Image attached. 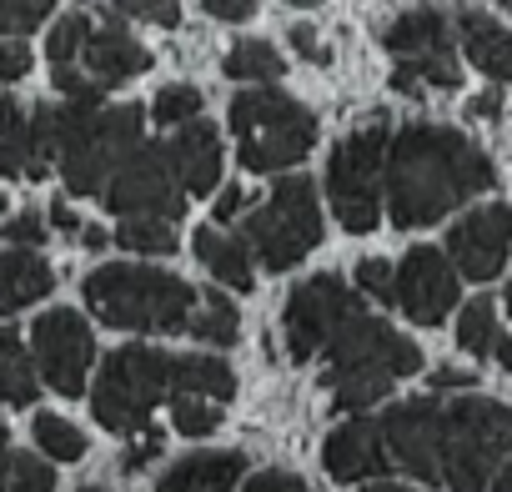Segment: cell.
<instances>
[{
    "instance_id": "1",
    "label": "cell",
    "mask_w": 512,
    "mask_h": 492,
    "mask_svg": "<svg viewBox=\"0 0 512 492\" xmlns=\"http://www.w3.org/2000/svg\"><path fill=\"white\" fill-rule=\"evenodd\" d=\"M387 211L397 226H432L497 181L487 151L447 126H402L387 141Z\"/></svg>"
},
{
    "instance_id": "2",
    "label": "cell",
    "mask_w": 512,
    "mask_h": 492,
    "mask_svg": "<svg viewBox=\"0 0 512 492\" xmlns=\"http://www.w3.org/2000/svg\"><path fill=\"white\" fill-rule=\"evenodd\" d=\"M236 392V372L221 357H181V352H161V347H116L101 362V377L91 387V412L106 432H146L156 402L171 397H206V402H226Z\"/></svg>"
},
{
    "instance_id": "3",
    "label": "cell",
    "mask_w": 512,
    "mask_h": 492,
    "mask_svg": "<svg viewBox=\"0 0 512 492\" xmlns=\"http://www.w3.org/2000/svg\"><path fill=\"white\" fill-rule=\"evenodd\" d=\"M322 352H327L322 387H327V397H332L337 412H367V407H377L402 377L422 372L417 342L402 337V332H392V327L377 322V317H362V312L347 317Z\"/></svg>"
},
{
    "instance_id": "4",
    "label": "cell",
    "mask_w": 512,
    "mask_h": 492,
    "mask_svg": "<svg viewBox=\"0 0 512 492\" xmlns=\"http://www.w3.org/2000/svg\"><path fill=\"white\" fill-rule=\"evenodd\" d=\"M81 297L106 327H121V332H181L191 327L201 307V292L191 282L161 267H141V262L96 267L81 282Z\"/></svg>"
},
{
    "instance_id": "5",
    "label": "cell",
    "mask_w": 512,
    "mask_h": 492,
    "mask_svg": "<svg viewBox=\"0 0 512 492\" xmlns=\"http://www.w3.org/2000/svg\"><path fill=\"white\" fill-rule=\"evenodd\" d=\"M141 106H61L56 111V171L76 196H101L111 171L141 146Z\"/></svg>"
},
{
    "instance_id": "6",
    "label": "cell",
    "mask_w": 512,
    "mask_h": 492,
    "mask_svg": "<svg viewBox=\"0 0 512 492\" xmlns=\"http://www.w3.org/2000/svg\"><path fill=\"white\" fill-rule=\"evenodd\" d=\"M512 457V407L492 397L442 402L437 482L452 492H487L492 472Z\"/></svg>"
},
{
    "instance_id": "7",
    "label": "cell",
    "mask_w": 512,
    "mask_h": 492,
    "mask_svg": "<svg viewBox=\"0 0 512 492\" xmlns=\"http://www.w3.org/2000/svg\"><path fill=\"white\" fill-rule=\"evenodd\" d=\"M231 131L241 136L236 161L246 171H287L317 146V116L282 91H236Z\"/></svg>"
},
{
    "instance_id": "8",
    "label": "cell",
    "mask_w": 512,
    "mask_h": 492,
    "mask_svg": "<svg viewBox=\"0 0 512 492\" xmlns=\"http://www.w3.org/2000/svg\"><path fill=\"white\" fill-rule=\"evenodd\" d=\"M317 241H322V206H317V186L307 176L277 181L267 191L262 211L246 216V252L267 272L297 267Z\"/></svg>"
},
{
    "instance_id": "9",
    "label": "cell",
    "mask_w": 512,
    "mask_h": 492,
    "mask_svg": "<svg viewBox=\"0 0 512 492\" xmlns=\"http://www.w3.org/2000/svg\"><path fill=\"white\" fill-rule=\"evenodd\" d=\"M382 161H387V121L372 116L357 126L327 161V201L337 221L357 236H367L382 216Z\"/></svg>"
},
{
    "instance_id": "10",
    "label": "cell",
    "mask_w": 512,
    "mask_h": 492,
    "mask_svg": "<svg viewBox=\"0 0 512 492\" xmlns=\"http://www.w3.org/2000/svg\"><path fill=\"white\" fill-rule=\"evenodd\" d=\"M382 41L392 51V91L422 96L417 86H442V91L462 86V66H457V51L447 41L442 11H432V6L407 11L382 31Z\"/></svg>"
},
{
    "instance_id": "11",
    "label": "cell",
    "mask_w": 512,
    "mask_h": 492,
    "mask_svg": "<svg viewBox=\"0 0 512 492\" xmlns=\"http://www.w3.org/2000/svg\"><path fill=\"white\" fill-rule=\"evenodd\" d=\"M101 201L111 211H121L126 221H176L181 216V181L171 171V156L166 146H136L106 181Z\"/></svg>"
},
{
    "instance_id": "12",
    "label": "cell",
    "mask_w": 512,
    "mask_h": 492,
    "mask_svg": "<svg viewBox=\"0 0 512 492\" xmlns=\"http://www.w3.org/2000/svg\"><path fill=\"white\" fill-rule=\"evenodd\" d=\"M362 302L357 292L337 277V272H322L312 282H302L292 297H287V312H282V332H287V352L292 362H312L347 317H357Z\"/></svg>"
},
{
    "instance_id": "13",
    "label": "cell",
    "mask_w": 512,
    "mask_h": 492,
    "mask_svg": "<svg viewBox=\"0 0 512 492\" xmlns=\"http://www.w3.org/2000/svg\"><path fill=\"white\" fill-rule=\"evenodd\" d=\"M31 342H36V377L61 392V397H81L86 392V372L96 362V337L91 327L71 312V307H56L46 317H36L31 327Z\"/></svg>"
},
{
    "instance_id": "14",
    "label": "cell",
    "mask_w": 512,
    "mask_h": 492,
    "mask_svg": "<svg viewBox=\"0 0 512 492\" xmlns=\"http://www.w3.org/2000/svg\"><path fill=\"white\" fill-rule=\"evenodd\" d=\"M392 307H402L417 327H437L457 307V272L437 246H412L402 267H392Z\"/></svg>"
},
{
    "instance_id": "15",
    "label": "cell",
    "mask_w": 512,
    "mask_h": 492,
    "mask_svg": "<svg viewBox=\"0 0 512 492\" xmlns=\"http://www.w3.org/2000/svg\"><path fill=\"white\" fill-rule=\"evenodd\" d=\"M387 462H397L402 472H412L417 482H437V442H442V402L417 397V402H397L392 412H382L377 422Z\"/></svg>"
},
{
    "instance_id": "16",
    "label": "cell",
    "mask_w": 512,
    "mask_h": 492,
    "mask_svg": "<svg viewBox=\"0 0 512 492\" xmlns=\"http://www.w3.org/2000/svg\"><path fill=\"white\" fill-rule=\"evenodd\" d=\"M507 252H512V206L492 201V206L467 211V216L447 231V252H442V257H447L462 277L492 282V277L502 272Z\"/></svg>"
},
{
    "instance_id": "17",
    "label": "cell",
    "mask_w": 512,
    "mask_h": 492,
    "mask_svg": "<svg viewBox=\"0 0 512 492\" xmlns=\"http://www.w3.org/2000/svg\"><path fill=\"white\" fill-rule=\"evenodd\" d=\"M56 161V106L26 111L16 96H0V171L41 181Z\"/></svg>"
},
{
    "instance_id": "18",
    "label": "cell",
    "mask_w": 512,
    "mask_h": 492,
    "mask_svg": "<svg viewBox=\"0 0 512 492\" xmlns=\"http://www.w3.org/2000/svg\"><path fill=\"white\" fill-rule=\"evenodd\" d=\"M81 71H86V81L96 91H111V86H121L131 76H146L151 71V51L121 21H106V26L91 31V41L81 51Z\"/></svg>"
},
{
    "instance_id": "19",
    "label": "cell",
    "mask_w": 512,
    "mask_h": 492,
    "mask_svg": "<svg viewBox=\"0 0 512 492\" xmlns=\"http://www.w3.org/2000/svg\"><path fill=\"white\" fill-rule=\"evenodd\" d=\"M322 462L337 482H367V477H382L392 467L372 417H347L342 427H332L322 442Z\"/></svg>"
},
{
    "instance_id": "20",
    "label": "cell",
    "mask_w": 512,
    "mask_h": 492,
    "mask_svg": "<svg viewBox=\"0 0 512 492\" xmlns=\"http://www.w3.org/2000/svg\"><path fill=\"white\" fill-rule=\"evenodd\" d=\"M166 156H171V171H176L186 196H211L216 191V181H221V136H216V126L191 121L166 146Z\"/></svg>"
},
{
    "instance_id": "21",
    "label": "cell",
    "mask_w": 512,
    "mask_h": 492,
    "mask_svg": "<svg viewBox=\"0 0 512 492\" xmlns=\"http://www.w3.org/2000/svg\"><path fill=\"white\" fill-rule=\"evenodd\" d=\"M56 292V267L41 252H0V322Z\"/></svg>"
},
{
    "instance_id": "22",
    "label": "cell",
    "mask_w": 512,
    "mask_h": 492,
    "mask_svg": "<svg viewBox=\"0 0 512 492\" xmlns=\"http://www.w3.org/2000/svg\"><path fill=\"white\" fill-rule=\"evenodd\" d=\"M457 36H462L467 61H472L482 76L512 86V36H507L487 11H462V16H457Z\"/></svg>"
},
{
    "instance_id": "23",
    "label": "cell",
    "mask_w": 512,
    "mask_h": 492,
    "mask_svg": "<svg viewBox=\"0 0 512 492\" xmlns=\"http://www.w3.org/2000/svg\"><path fill=\"white\" fill-rule=\"evenodd\" d=\"M241 472L246 452H191L156 482V492H231Z\"/></svg>"
},
{
    "instance_id": "24",
    "label": "cell",
    "mask_w": 512,
    "mask_h": 492,
    "mask_svg": "<svg viewBox=\"0 0 512 492\" xmlns=\"http://www.w3.org/2000/svg\"><path fill=\"white\" fill-rule=\"evenodd\" d=\"M191 246H196V262H201L221 287H231V292H251L256 267H251V252H246V241H241V236H226L221 226H201V231L191 236Z\"/></svg>"
},
{
    "instance_id": "25",
    "label": "cell",
    "mask_w": 512,
    "mask_h": 492,
    "mask_svg": "<svg viewBox=\"0 0 512 492\" xmlns=\"http://www.w3.org/2000/svg\"><path fill=\"white\" fill-rule=\"evenodd\" d=\"M41 392V377H36V362L26 352V342L16 332L0 327V402L11 407H31Z\"/></svg>"
},
{
    "instance_id": "26",
    "label": "cell",
    "mask_w": 512,
    "mask_h": 492,
    "mask_svg": "<svg viewBox=\"0 0 512 492\" xmlns=\"http://www.w3.org/2000/svg\"><path fill=\"white\" fill-rule=\"evenodd\" d=\"M221 71H226L231 81H246V86H277L287 66H282L277 46H267V41H236V46L226 51Z\"/></svg>"
},
{
    "instance_id": "27",
    "label": "cell",
    "mask_w": 512,
    "mask_h": 492,
    "mask_svg": "<svg viewBox=\"0 0 512 492\" xmlns=\"http://www.w3.org/2000/svg\"><path fill=\"white\" fill-rule=\"evenodd\" d=\"M196 342H211V347H231L241 337V317H236V302L226 292H201V307L186 327Z\"/></svg>"
},
{
    "instance_id": "28",
    "label": "cell",
    "mask_w": 512,
    "mask_h": 492,
    "mask_svg": "<svg viewBox=\"0 0 512 492\" xmlns=\"http://www.w3.org/2000/svg\"><path fill=\"white\" fill-rule=\"evenodd\" d=\"M31 432H36V447L51 452L56 462H81L86 457V432L76 422H66L61 412H36Z\"/></svg>"
},
{
    "instance_id": "29",
    "label": "cell",
    "mask_w": 512,
    "mask_h": 492,
    "mask_svg": "<svg viewBox=\"0 0 512 492\" xmlns=\"http://www.w3.org/2000/svg\"><path fill=\"white\" fill-rule=\"evenodd\" d=\"M116 241L141 257H171L176 252V221H121Z\"/></svg>"
},
{
    "instance_id": "30",
    "label": "cell",
    "mask_w": 512,
    "mask_h": 492,
    "mask_svg": "<svg viewBox=\"0 0 512 492\" xmlns=\"http://www.w3.org/2000/svg\"><path fill=\"white\" fill-rule=\"evenodd\" d=\"M492 342H497V312H492L487 297H477V302H467L462 317H457V347L472 352V357H487Z\"/></svg>"
},
{
    "instance_id": "31",
    "label": "cell",
    "mask_w": 512,
    "mask_h": 492,
    "mask_svg": "<svg viewBox=\"0 0 512 492\" xmlns=\"http://www.w3.org/2000/svg\"><path fill=\"white\" fill-rule=\"evenodd\" d=\"M201 106H206V96L196 91V86H161L156 91V101H151V121L156 126H191L196 116H201Z\"/></svg>"
},
{
    "instance_id": "32",
    "label": "cell",
    "mask_w": 512,
    "mask_h": 492,
    "mask_svg": "<svg viewBox=\"0 0 512 492\" xmlns=\"http://www.w3.org/2000/svg\"><path fill=\"white\" fill-rule=\"evenodd\" d=\"M91 31H96V21L91 16H66V21H56V31H51V41H46V56H51V66H76L81 61V51H86V41H91Z\"/></svg>"
},
{
    "instance_id": "33",
    "label": "cell",
    "mask_w": 512,
    "mask_h": 492,
    "mask_svg": "<svg viewBox=\"0 0 512 492\" xmlns=\"http://www.w3.org/2000/svg\"><path fill=\"white\" fill-rule=\"evenodd\" d=\"M171 427L181 437H211L221 427V407L206 397H171Z\"/></svg>"
},
{
    "instance_id": "34",
    "label": "cell",
    "mask_w": 512,
    "mask_h": 492,
    "mask_svg": "<svg viewBox=\"0 0 512 492\" xmlns=\"http://www.w3.org/2000/svg\"><path fill=\"white\" fill-rule=\"evenodd\" d=\"M6 492H56V467L36 452H11V482Z\"/></svg>"
},
{
    "instance_id": "35",
    "label": "cell",
    "mask_w": 512,
    "mask_h": 492,
    "mask_svg": "<svg viewBox=\"0 0 512 492\" xmlns=\"http://www.w3.org/2000/svg\"><path fill=\"white\" fill-rule=\"evenodd\" d=\"M111 21H146V26H181V6L176 0H116L106 6Z\"/></svg>"
},
{
    "instance_id": "36",
    "label": "cell",
    "mask_w": 512,
    "mask_h": 492,
    "mask_svg": "<svg viewBox=\"0 0 512 492\" xmlns=\"http://www.w3.org/2000/svg\"><path fill=\"white\" fill-rule=\"evenodd\" d=\"M56 6H46V0H0V31L6 36H31L36 26H46Z\"/></svg>"
},
{
    "instance_id": "37",
    "label": "cell",
    "mask_w": 512,
    "mask_h": 492,
    "mask_svg": "<svg viewBox=\"0 0 512 492\" xmlns=\"http://www.w3.org/2000/svg\"><path fill=\"white\" fill-rule=\"evenodd\" d=\"M6 241L16 246V252H41V241H46V216H36V211L6 216Z\"/></svg>"
},
{
    "instance_id": "38",
    "label": "cell",
    "mask_w": 512,
    "mask_h": 492,
    "mask_svg": "<svg viewBox=\"0 0 512 492\" xmlns=\"http://www.w3.org/2000/svg\"><path fill=\"white\" fill-rule=\"evenodd\" d=\"M357 292H367L372 302H387V307H392V262L367 257V262L357 267Z\"/></svg>"
},
{
    "instance_id": "39",
    "label": "cell",
    "mask_w": 512,
    "mask_h": 492,
    "mask_svg": "<svg viewBox=\"0 0 512 492\" xmlns=\"http://www.w3.org/2000/svg\"><path fill=\"white\" fill-rule=\"evenodd\" d=\"M31 66H36V56H31V46H26V41L0 46V86H16V81H26V76H31Z\"/></svg>"
},
{
    "instance_id": "40",
    "label": "cell",
    "mask_w": 512,
    "mask_h": 492,
    "mask_svg": "<svg viewBox=\"0 0 512 492\" xmlns=\"http://www.w3.org/2000/svg\"><path fill=\"white\" fill-rule=\"evenodd\" d=\"M161 452H166L161 432H156V427H146V432H136V442H131V452L121 457V467H126V472H141V467H151Z\"/></svg>"
},
{
    "instance_id": "41",
    "label": "cell",
    "mask_w": 512,
    "mask_h": 492,
    "mask_svg": "<svg viewBox=\"0 0 512 492\" xmlns=\"http://www.w3.org/2000/svg\"><path fill=\"white\" fill-rule=\"evenodd\" d=\"M241 492H312L297 472H282V467H267V472H256Z\"/></svg>"
},
{
    "instance_id": "42",
    "label": "cell",
    "mask_w": 512,
    "mask_h": 492,
    "mask_svg": "<svg viewBox=\"0 0 512 492\" xmlns=\"http://www.w3.org/2000/svg\"><path fill=\"white\" fill-rule=\"evenodd\" d=\"M292 46H297V56H302V61H317V66H327V61H332V51H322V41H317V26H307V21H297V26H292Z\"/></svg>"
},
{
    "instance_id": "43",
    "label": "cell",
    "mask_w": 512,
    "mask_h": 492,
    "mask_svg": "<svg viewBox=\"0 0 512 492\" xmlns=\"http://www.w3.org/2000/svg\"><path fill=\"white\" fill-rule=\"evenodd\" d=\"M201 11H211L216 21H251L256 0H201Z\"/></svg>"
},
{
    "instance_id": "44",
    "label": "cell",
    "mask_w": 512,
    "mask_h": 492,
    "mask_svg": "<svg viewBox=\"0 0 512 492\" xmlns=\"http://www.w3.org/2000/svg\"><path fill=\"white\" fill-rule=\"evenodd\" d=\"M246 206H251V196H246L241 186H226V191L216 196V211H211V216H216V226H226V221H236Z\"/></svg>"
},
{
    "instance_id": "45",
    "label": "cell",
    "mask_w": 512,
    "mask_h": 492,
    "mask_svg": "<svg viewBox=\"0 0 512 492\" xmlns=\"http://www.w3.org/2000/svg\"><path fill=\"white\" fill-rule=\"evenodd\" d=\"M46 211H51V226L56 231H81V216L71 211V201H51Z\"/></svg>"
},
{
    "instance_id": "46",
    "label": "cell",
    "mask_w": 512,
    "mask_h": 492,
    "mask_svg": "<svg viewBox=\"0 0 512 492\" xmlns=\"http://www.w3.org/2000/svg\"><path fill=\"white\" fill-rule=\"evenodd\" d=\"M432 387L447 392V387H472V372H457V367H437L432 372Z\"/></svg>"
},
{
    "instance_id": "47",
    "label": "cell",
    "mask_w": 512,
    "mask_h": 492,
    "mask_svg": "<svg viewBox=\"0 0 512 492\" xmlns=\"http://www.w3.org/2000/svg\"><path fill=\"white\" fill-rule=\"evenodd\" d=\"M467 116H472V121H477V116H482V121H487V116H502V96L492 91V96H477V101H467Z\"/></svg>"
},
{
    "instance_id": "48",
    "label": "cell",
    "mask_w": 512,
    "mask_h": 492,
    "mask_svg": "<svg viewBox=\"0 0 512 492\" xmlns=\"http://www.w3.org/2000/svg\"><path fill=\"white\" fill-rule=\"evenodd\" d=\"M487 357H497V362H502V372H512V337H502V332H497V342H492V352H487Z\"/></svg>"
},
{
    "instance_id": "49",
    "label": "cell",
    "mask_w": 512,
    "mask_h": 492,
    "mask_svg": "<svg viewBox=\"0 0 512 492\" xmlns=\"http://www.w3.org/2000/svg\"><path fill=\"white\" fill-rule=\"evenodd\" d=\"M487 492H512V457L492 472V482H487Z\"/></svg>"
},
{
    "instance_id": "50",
    "label": "cell",
    "mask_w": 512,
    "mask_h": 492,
    "mask_svg": "<svg viewBox=\"0 0 512 492\" xmlns=\"http://www.w3.org/2000/svg\"><path fill=\"white\" fill-rule=\"evenodd\" d=\"M81 241L91 246V252H101V246L111 241V231H101V226H81Z\"/></svg>"
},
{
    "instance_id": "51",
    "label": "cell",
    "mask_w": 512,
    "mask_h": 492,
    "mask_svg": "<svg viewBox=\"0 0 512 492\" xmlns=\"http://www.w3.org/2000/svg\"><path fill=\"white\" fill-rule=\"evenodd\" d=\"M6 482H11V447L0 437V492H6Z\"/></svg>"
},
{
    "instance_id": "52",
    "label": "cell",
    "mask_w": 512,
    "mask_h": 492,
    "mask_svg": "<svg viewBox=\"0 0 512 492\" xmlns=\"http://www.w3.org/2000/svg\"><path fill=\"white\" fill-rule=\"evenodd\" d=\"M357 492H412V487H402V482H372V487H357Z\"/></svg>"
},
{
    "instance_id": "53",
    "label": "cell",
    "mask_w": 512,
    "mask_h": 492,
    "mask_svg": "<svg viewBox=\"0 0 512 492\" xmlns=\"http://www.w3.org/2000/svg\"><path fill=\"white\" fill-rule=\"evenodd\" d=\"M6 211H11V201H6V191H0V226H6Z\"/></svg>"
},
{
    "instance_id": "54",
    "label": "cell",
    "mask_w": 512,
    "mask_h": 492,
    "mask_svg": "<svg viewBox=\"0 0 512 492\" xmlns=\"http://www.w3.org/2000/svg\"><path fill=\"white\" fill-rule=\"evenodd\" d=\"M81 492H106V487H81Z\"/></svg>"
},
{
    "instance_id": "55",
    "label": "cell",
    "mask_w": 512,
    "mask_h": 492,
    "mask_svg": "<svg viewBox=\"0 0 512 492\" xmlns=\"http://www.w3.org/2000/svg\"><path fill=\"white\" fill-rule=\"evenodd\" d=\"M507 312H512V287H507Z\"/></svg>"
},
{
    "instance_id": "56",
    "label": "cell",
    "mask_w": 512,
    "mask_h": 492,
    "mask_svg": "<svg viewBox=\"0 0 512 492\" xmlns=\"http://www.w3.org/2000/svg\"><path fill=\"white\" fill-rule=\"evenodd\" d=\"M507 11H512V6H507Z\"/></svg>"
}]
</instances>
